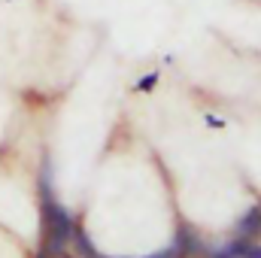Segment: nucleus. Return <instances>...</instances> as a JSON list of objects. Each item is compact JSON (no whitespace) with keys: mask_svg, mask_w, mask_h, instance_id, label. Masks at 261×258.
Here are the masks:
<instances>
[{"mask_svg":"<svg viewBox=\"0 0 261 258\" xmlns=\"http://www.w3.org/2000/svg\"><path fill=\"white\" fill-rule=\"evenodd\" d=\"M40 194H43V249H40V258H52V255H61L67 249L73 222L64 213V207L52 197L46 179L40 183Z\"/></svg>","mask_w":261,"mask_h":258,"instance_id":"f257e3e1","label":"nucleus"},{"mask_svg":"<svg viewBox=\"0 0 261 258\" xmlns=\"http://www.w3.org/2000/svg\"><path fill=\"white\" fill-rule=\"evenodd\" d=\"M176 249H179V255H192V252H197V249H200V240H197V234L189 228V225H182V228H179Z\"/></svg>","mask_w":261,"mask_h":258,"instance_id":"f03ea898","label":"nucleus"},{"mask_svg":"<svg viewBox=\"0 0 261 258\" xmlns=\"http://www.w3.org/2000/svg\"><path fill=\"white\" fill-rule=\"evenodd\" d=\"M70 240H73L76 255H79V258H100L97 252H94V246H91V240L85 237V231H82V228H73V231H70Z\"/></svg>","mask_w":261,"mask_h":258,"instance_id":"7ed1b4c3","label":"nucleus"},{"mask_svg":"<svg viewBox=\"0 0 261 258\" xmlns=\"http://www.w3.org/2000/svg\"><path fill=\"white\" fill-rule=\"evenodd\" d=\"M240 231L243 234H261V207H255L252 213H246L240 219Z\"/></svg>","mask_w":261,"mask_h":258,"instance_id":"20e7f679","label":"nucleus"},{"mask_svg":"<svg viewBox=\"0 0 261 258\" xmlns=\"http://www.w3.org/2000/svg\"><path fill=\"white\" fill-rule=\"evenodd\" d=\"M246 249H249V243H246V240H234V243H231V246H228L219 258H243V255H246Z\"/></svg>","mask_w":261,"mask_h":258,"instance_id":"39448f33","label":"nucleus"},{"mask_svg":"<svg viewBox=\"0 0 261 258\" xmlns=\"http://www.w3.org/2000/svg\"><path fill=\"white\" fill-rule=\"evenodd\" d=\"M149 258H182V255H179V249H176V246H170L167 252H161V255H149Z\"/></svg>","mask_w":261,"mask_h":258,"instance_id":"423d86ee","label":"nucleus"},{"mask_svg":"<svg viewBox=\"0 0 261 258\" xmlns=\"http://www.w3.org/2000/svg\"><path fill=\"white\" fill-rule=\"evenodd\" d=\"M243 258H261V246H252V243H249V249H246Z\"/></svg>","mask_w":261,"mask_h":258,"instance_id":"0eeeda50","label":"nucleus"},{"mask_svg":"<svg viewBox=\"0 0 261 258\" xmlns=\"http://www.w3.org/2000/svg\"><path fill=\"white\" fill-rule=\"evenodd\" d=\"M155 85V73H149V76H143V82H140V88H152Z\"/></svg>","mask_w":261,"mask_h":258,"instance_id":"6e6552de","label":"nucleus"},{"mask_svg":"<svg viewBox=\"0 0 261 258\" xmlns=\"http://www.w3.org/2000/svg\"><path fill=\"white\" fill-rule=\"evenodd\" d=\"M258 207H261V203H258Z\"/></svg>","mask_w":261,"mask_h":258,"instance_id":"1a4fd4ad","label":"nucleus"}]
</instances>
